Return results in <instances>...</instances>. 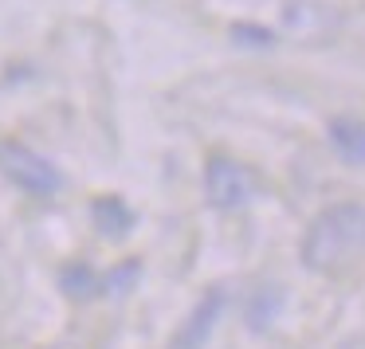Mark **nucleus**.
I'll use <instances>...</instances> for the list:
<instances>
[{"instance_id": "nucleus-1", "label": "nucleus", "mask_w": 365, "mask_h": 349, "mask_svg": "<svg viewBox=\"0 0 365 349\" xmlns=\"http://www.w3.org/2000/svg\"><path fill=\"white\" fill-rule=\"evenodd\" d=\"M302 263L318 275H346L365 263V204H330L302 236Z\"/></svg>"}, {"instance_id": "nucleus-2", "label": "nucleus", "mask_w": 365, "mask_h": 349, "mask_svg": "<svg viewBox=\"0 0 365 349\" xmlns=\"http://www.w3.org/2000/svg\"><path fill=\"white\" fill-rule=\"evenodd\" d=\"M0 173L9 177L16 189H24L28 197H51L59 189L56 165L20 142H0Z\"/></svg>"}, {"instance_id": "nucleus-3", "label": "nucleus", "mask_w": 365, "mask_h": 349, "mask_svg": "<svg viewBox=\"0 0 365 349\" xmlns=\"http://www.w3.org/2000/svg\"><path fill=\"white\" fill-rule=\"evenodd\" d=\"M252 173L244 165H236L232 157H208L205 165V192L208 204L216 208H240L252 200Z\"/></svg>"}, {"instance_id": "nucleus-4", "label": "nucleus", "mask_w": 365, "mask_h": 349, "mask_svg": "<svg viewBox=\"0 0 365 349\" xmlns=\"http://www.w3.org/2000/svg\"><path fill=\"white\" fill-rule=\"evenodd\" d=\"M220 314H224V291H208L205 298L189 310V318L181 322V330H177V338H173V349H205V341L212 338Z\"/></svg>"}, {"instance_id": "nucleus-5", "label": "nucleus", "mask_w": 365, "mask_h": 349, "mask_svg": "<svg viewBox=\"0 0 365 349\" xmlns=\"http://www.w3.org/2000/svg\"><path fill=\"white\" fill-rule=\"evenodd\" d=\"M91 220L103 231L106 239H122L130 228H134V208L122 197H95L91 200Z\"/></svg>"}, {"instance_id": "nucleus-6", "label": "nucleus", "mask_w": 365, "mask_h": 349, "mask_svg": "<svg viewBox=\"0 0 365 349\" xmlns=\"http://www.w3.org/2000/svg\"><path fill=\"white\" fill-rule=\"evenodd\" d=\"M330 142L349 165H365V122L357 118H338L330 126Z\"/></svg>"}, {"instance_id": "nucleus-7", "label": "nucleus", "mask_w": 365, "mask_h": 349, "mask_svg": "<svg viewBox=\"0 0 365 349\" xmlns=\"http://www.w3.org/2000/svg\"><path fill=\"white\" fill-rule=\"evenodd\" d=\"M98 283H103V275H95V267H87V263H67L59 271V286L67 298H91V294H98Z\"/></svg>"}, {"instance_id": "nucleus-8", "label": "nucleus", "mask_w": 365, "mask_h": 349, "mask_svg": "<svg viewBox=\"0 0 365 349\" xmlns=\"http://www.w3.org/2000/svg\"><path fill=\"white\" fill-rule=\"evenodd\" d=\"M138 275H142V263H138V259H122L114 271H106V275H103L98 291H103V294H126L130 286L138 283Z\"/></svg>"}, {"instance_id": "nucleus-9", "label": "nucleus", "mask_w": 365, "mask_h": 349, "mask_svg": "<svg viewBox=\"0 0 365 349\" xmlns=\"http://www.w3.org/2000/svg\"><path fill=\"white\" fill-rule=\"evenodd\" d=\"M279 286L275 291H271V286H263V291H255V298H252V330H263V325L271 322V318H275V310H279Z\"/></svg>"}, {"instance_id": "nucleus-10", "label": "nucleus", "mask_w": 365, "mask_h": 349, "mask_svg": "<svg viewBox=\"0 0 365 349\" xmlns=\"http://www.w3.org/2000/svg\"><path fill=\"white\" fill-rule=\"evenodd\" d=\"M232 40L247 43V48H271V43H275V32H271V28H259V24H236L232 28Z\"/></svg>"}]
</instances>
